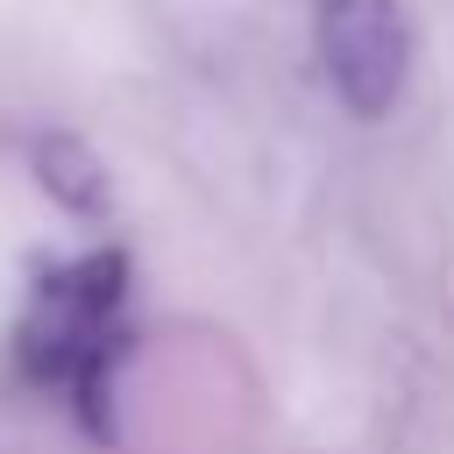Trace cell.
Segmentation results:
<instances>
[{
	"mask_svg": "<svg viewBox=\"0 0 454 454\" xmlns=\"http://www.w3.org/2000/svg\"><path fill=\"white\" fill-rule=\"evenodd\" d=\"M114 305H121V270H114L106 255L50 277V291L35 298V312H28V326H21V362H28V376L92 397L99 376H106V348H114Z\"/></svg>",
	"mask_w": 454,
	"mask_h": 454,
	"instance_id": "cell-1",
	"label": "cell"
},
{
	"mask_svg": "<svg viewBox=\"0 0 454 454\" xmlns=\"http://www.w3.org/2000/svg\"><path fill=\"white\" fill-rule=\"evenodd\" d=\"M319 57L355 114H383L404 85V14L397 0H319Z\"/></svg>",
	"mask_w": 454,
	"mask_h": 454,
	"instance_id": "cell-2",
	"label": "cell"
}]
</instances>
